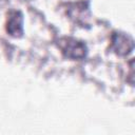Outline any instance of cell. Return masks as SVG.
Instances as JSON below:
<instances>
[{
    "instance_id": "cell-1",
    "label": "cell",
    "mask_w": 135,
    "mask_h": 135,
    "mask_svg": "<svg viewBox=\"0 0 135 135\" xmlns=\"http://www.w3.org/2000/svg\"><path fill=\"white\" fill-rule=\"evenodd\" d=\"M57 43L63 56L70 59H82L88 53L86 45L73 37H61Z\"/></svg>"
},
{
    "instance_id": "cell-2",
    "label": "cell",
    "mask_w": 135,
    "mask_h": 135,
    "mask_svg": "<svg viewBox=\"0 0 135 135\" xmlns=\"http://www.w3.org/2000/svg\"><path fill=\"white\" fill-rule=\"evenodd\" d=\"M111 47L117 55H129L134 47L133 38L126 33L114 32L111 36Z\"/></svg>"
},
{
    "instance_id": "cell-3",
    "label": "cell",
    "mask_w": 135,
    "mask_h": 135,
    "mask_svg": "<svg viewBox=\"0 0 135 135\" xmlns=\"http://www.w3.org/2000/svg\"><path fill=\"white\" fill-rule=\"evenodd\" d=\"M6 32L13 37H20L23 34V16L20 11H11L7 14Z\"/></svg>"
}]
</instances>
